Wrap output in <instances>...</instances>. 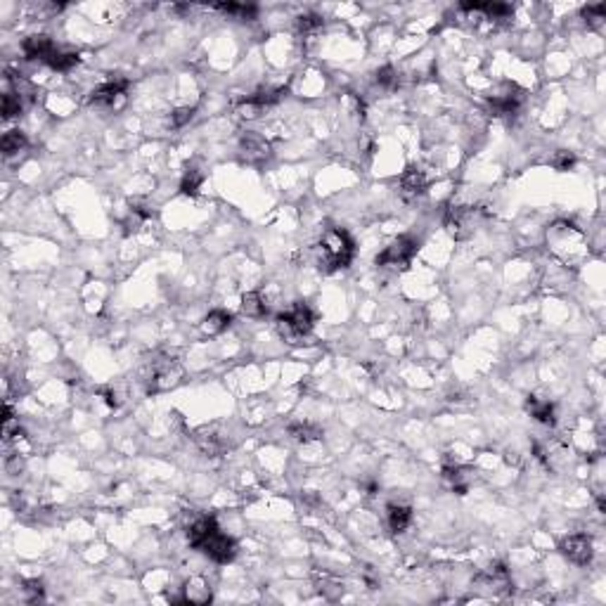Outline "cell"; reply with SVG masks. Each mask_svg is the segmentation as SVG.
<instances>
[{
    "label": "cell",
    "mask_w": 606,
    "mask_h": 606,
    "mask_svg": "<svg viewBox=\"0 0 606 606\" xmlns=\"http://www.w3.org/2000/svg\"><path fill=\"white\" fill-rule=\"evenodd\" d=\"M317 249H320V268L324 265L327 270L348 268L355 256V242L343 227H329L322 234Z\"/></svg>",
    "instance_id": "1"
},
{
    "label": "cell",
    "mask_w": 606,
    "mask_h": 606,
    "mask_svg": "<svg viewBox=\"0 0 606 606\" xmlns=\"http://www.w3.org/2000/svg\"><path fill=\"white\" fill-rule=\"evenodd\" d=\"M315 327V315H313L310 305L303 301H296L289 310L277 315V329L284 339H301L310 334Z\"/></svg>",
    "instance_id": "2"
},
{
    "label": "cell",
    "mask_w": 606,
    "mask_h": 606,
    "mask_svg": "<svg viewBox=\"0 0 606 606\" xmlns=\"http://www.w3.org/2000/svg\"><path fill=\"white\" fill-rule=\"evenodd\" d=\"M180 379H182V367L175 358L161 355L149 362V372L145 379L149 393H159V391L173 389L175 384H180Z\"/></svg>",
    "instance_id": "3"
},
{
    "label": "cell",
    "mask_w": 606,
    "mask_h": 606,
    "mask_svg": "<svg viewBox=\"0 0 606 606\" xmlns=\"http://www.w3.org/2000/svg\"><path fill=\"white\" fill-rule=\"evenodd\" d=\"M197 550L204 552V555L216 564H230L232 559L237 557V543H234L227 533L220 531V526L213 529L204 540H201Z\"/></svg>",
    "instance_id": "4"
},
{
    "label": "cell",
    "mask_w": 606,
    "mask_h": 606,
    "mask_svg": "<svg viewBox=\"0 0 606 606\" xmlns=\"http://www.w3.org/2000/svg\"><path fill=\"white\" fill-rule=\"evenodd\" d=\"M192 441L197 443V448L208 457H218V455L227 453L230 448V436L225 434V429L220 424H201L192 431Z\"/></svg>",
    "instance_id": "5"
},
{
    "label": "cell",
    "mask_w": 606,
    "mask_h": 606,
    "mask_svg": "<svg viewBox=\"0 0 606 606\" xmlns=\"http://www.w3.org/2000/svg\"><path fill=\"white\" fill-rule=\"evenodd\" d=\"M417 246H419V242H417L412 234H400V237H396L393 242L377 256V265H381V268H389V265H405L417 253Z\"/></svg>",
    "instance_id": "6"
},
{
    "label": "cell",
    "mask_w": 606,
    "mask_h": 606,
    "mask_svg": "<svg viewBox=\"0 0 606 606\" xmlns=\"http://www.w3.org/2000/svg\"><path fill=\"white\" fill-rule=\"evenodd\" d=\"M559 552H562L571 564L588 566L592 562V557H595V545H592V538L585 536V533H573V536H566L562 543H559Z\"/></svg>",
    "instance_id": "7"
},
{
    "label": "cell",
    "mask_w": 606,
    "mask_h": 606,
    "mask_svg": "<svg viewBox=\"0 0 606 606\" xmlns=\"http://www.w3.org/2000/svg\"><path fill=\"white\" fill-rule=\"evenodd\" d=\"M126 90H128V78L114 76V78H109V81H104L102 86H97L93 93H90L88 102L95 104V107H114V104L126 95Z\"/></svg>",
    "instance_id": "8"
},
{
    "label": "cell",
    "mask_w": 606,
    "mask_h": 606,
    "mask_svg": "<svg viewBox=\"0 0 606 606\" xmlns=\"http://www.w3.org/2000/svg\"><path fill=\"white\" fill-rule=\"evenodd\" d=\"M239 149H242L244 159L249 164H263L265 159L270 156V142L263 138V135L253 133V130H246L239 140Z\"/></svg>",
    "instance_id": "9"
},
{
    "label": "cell",
    "mask_w": 606,
    "mask_h": 606,
    "mask_svg": "<svg viewBox=\"0 0 606 606\" xmlns=\"http://www.w3.org/2000/svg\"><path fill=\"white\" fill-rule=\"evenodd\" d=\"M22 50H24L26 60H41V62H45L52 55V52L57 50V45H55V41H52L50 36L34 34V36L24 38Z\"/></svg>",
    "instance_id": "10"
},
{
    "label": "cell",
    "mask_w": 606,
    "mask_h": 606,
    "mask_svg": "<svg viewBox=\"0 0 606 606\" xmlns=\"http://www.w3.org/2000/svg\"><path fill=\"white\" fill-rule=\"evenodd\" d=\"M521 102H524V95L519 90H507L503 95H495L488 100V107L495 116H512L519 112Z\"/></svg>",
    "instance_id": "11"
},
{
    "label": "cell",
    "mask_w": 606,
    "mask_h": 606,
    "mask_svg": "<svg viewBox=\"0 0 606 606\" xmlns=\"http://www.w3.org/2000/svg\"><path fill=\"white\" fill-rule=\"evenodd\" d=\"M526 410L531 412L533 419L540 422V424H545V427H552L557 422L555 403L540 398V396H529V398H526Z\"/></svg>",
    "instance_id": "12"
},
{
    "label": "cell",
    "mask_w": 606,
    "mask_h": 606,
    "mask_svg": "<svg viewBox=\"0 0 606 606\" xmlns=\"http://www.w3.org/2000/svg\"><path fill=\"white\" fill-rule=\"evenodd\" d=\"M400 192L405 194L408 199H415L419 197V194L427 192V175L422 168L417 166H410L405 173H403L400 178Z\"/></svg>",
    "instance_id": "13"
},
{
    "label": "cell",
    "mask_w": 606,
    "mask_h": 606,
    "mask_svg": "<svg viewBox=\"0 0 606 606\" xmlns=\"http://www.w3.org/2000/svg\"><path fill=\"white\" fill-rule=\"evenodd\" d=\"M386 524L391 533H405L408 526L412 524V510L408 505H389Z\"/></svg>",
    "instance_id": "14"
},
{
    "label": "cell",
    "mask_w": 606,
    "mask_h": 606,
    "mask_svg": "<svg viewBox=\"0 0 606 606\" xmlns=\"http://www.w3.org/2000/svg\"><path fill=\"white\" fill-rule=\"evenodd\" d=\"M232 324V315L223 308H216L211 310L208 315L204 317V322H201V332L208 336H216V334H223V332L230 327Z\"/></svg>",
    "instance_id": "15"
},
{
    "label": "cell",
    "mask_w": 606,
    "mask_h": 606,
    "mask_svg": "<svg viewBox=\"0 0 606 606\" xmlns=\"http://www.w3.org/2000/svg\"><path fill=\"white\" fill-rule=\"evenodd\" d=\"M286 431H289V436L296 443H303V446L322 438V429L317 424H313V422H291V424L286 427Z\"/></svg>",
    "instance_id": "16"
},
{
    "label": "cell",
    "mask_w": 606,
    "mask_h": 606,
    "mask_svg": "<svg viewBox=\"0 0 606 606\" xmlns=\"http://www.w3.org/2000/svg\"><path fill=\"white\" fill-rule=\"evenodd\" d=\"M242 313L246 317L258 320V317L268 315V301H265L260 291H246L242 296Z\"/></svg>",
    "instance_id": "17"
},
{
    "label": "cell",
    "mask_w": 606,
    "mask_h": 606,
    "mask_svg": "<svg viewBox=\"0 0 606 606\" xmlns=\"http://www.w3.org/2000/svg\"><path fill=\"white\" fill-rule=\"evenodd\" d=\"M45 64H48L52 71H62V74H64V71H71V69H74L76 64H78V52L57 48V50L48 57V60H45Z\"/></svg>",
    "instance_id": "18"
},
{
    "label": "cell",
    "mask_w": 606,
    "mask_h": 606,
    "mask_svg": "<svg viewBox=\"0 0 606 606\" xmlns=\"http://www.w3.org/2000/svg\"><path fill=\"white\" fill-rule=\"evenodd\" d=\"M213 10L223 12V15H230L234 19H253L256 17V5H246V3H218L213 5Z\"/></svg>",
    "instance_id": "19"
},
{
    "label": "cell",
    "mask_w": 606,
    "mask_h": 606,
    "mask_svg": "<svg viewBox=\"0 0 606 606\" xmlns=\"http://www.w3.org/2000/svg\"><path fill=\"white\" fill-rule=\"evenodd\" d=\"M26 145H29V140H26V135L22 130H8V133L3 135V140H0V149H3L5 156L22 152Z\"/></svg>",
    "instance_id": "20"
},
{
    "label": "cell",
    "mask_w": 606,
    "mask_h": 606,
    "mask_svg": "<svg viewBox=\"0 0 606 606\" xmlns=\"http://www.w3.org/2000/svg\"><path fill=\"white\" fill-rule=\"evenodd\" d=\"M182 602H187V604H206V602H211V590H208L201 581H192V583H187L185 595H182Z\"/></svg>",
    "instance_id": "21"
},
{
    "label": "cell",
    "mask_w": 606,
    "mask_h": 606,
    "mask_svg": "<svg viewBox=\"0 0 606 606\" xmlns=\"http://www.w3.org/2000/svg\"><path fill=\"white\" fill-rule=\"evenodd\" d=\"M201 185H204V173H201L199 168H187L180 180V192L187 194V197H194Z\"/></svg>",
    "instance_id": "22"
},
{
    "label": "cell",
    "mask_w": 606,
    "mask_h": 606,
    "mask_svg": "<svg viewBox=\"0 0 606 606\" xmlns=\"http://www.w3.org/2000/svg\"><path fill=\"white\" fill-rule=\"evenodd\" d=\"M24 109V95H19L17 90H5L3 95V116L5 119H15L22 114Z\"/></svg>",
    "instance_id": "23"
},
{
    "label": "cell",
    "mask_w": 606,
    "mask_h": 606,
    "mask_svg": "<svg viewBox=\"0 0 606 606\" xmlns=\"http://www.w3.org/2000/svg\"><path fill=\"white\" fill-rule=\"evenodd\" d=\"M374 83L379 88H384V90H396V88H398V83H400V76H398V71L391 67V64H386V67L377 69Z\"/></svg>",
    "instance_id": "24"
},
{
    "label": "cell",
    "mask_w": 606,
    "mask_h": 606,
    "mask_svg": "<svg viewBox=\"0 0 606 606\" xmlns=\"http://www.w3.org/2000/svg\"><path fill=\"white\" fill-rule=\"evenodd\" d=\"M296 26L301 34H313V31L322 29L324 26V19L320 15H315V12H305V15H301L296 19Z\"/></svg>",
    "instance_id": "25"
},
{
    "label": "cell",
    "mask_w": 606,
    "mask_h": 606,
    "mask_svg": "<svg viewBox=\"0 0 606 606\" xmlns=\"http://www.w3.org/2000/svg\"><path fill=\"white\" fill-rule=\"evenodd\" d=\"M552 166H555L557 171H569V168L576 166V154L569 152V149H559V152H555V156H552Z\"/></svg>",
    "instance_id": "26"
},
{
    "label": "cell",
    "mask_w": 606,
    "mask_h": 606,
    "mask_svg": "<svg viewBox=\"0 0 606 606\" xmlns=\"http://www.w3.org/2000/svg\"><path fill=\"white\" fill-rule=\"evenodd\" d=\"M194 114H197V107H178V109H173L171 123L175 128H182L194 119Z\"/></svg>",
    "instance_id": "27"
},
{
    "label": "cell",
    "mask_w": 606,
    "mask_h": 606,
    "mask_svg": "<svg viewBox=\"0 0 606 606\" xmlns=\"http://www.w3.org/2000/svg\"><path fill=\"white\" fill-rule=\"evenodd\" d=\"M583 17H585V22H588V26H599L606 17V8L604 5H588V8L583 10Z\"/></svg>",
    "instance_id": "28"
},
{
    "label": "cell",
    "mask_w": 606,
    "mask_h": 606,
    "mask_svg": "<svg viewBox=\"0 0 606 606\" xmlns=\"http://www.w3.org/2000/svg\"><path fill=\"white\" fill-rule=\"evenodd\" d=\"M22 592H24V599L26 602H38V599H43V583L41 581H26L24 583V588H22Z\"/></svg>",
    "instance_id": "29"
}]
</instances>
